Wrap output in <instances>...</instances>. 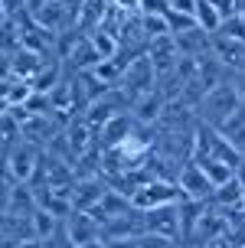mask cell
Listing matches in <instances>:
<instances>
[{
	"label": "cell",
	"instance_id": "obj_1",
	"mask_svg": "<svg viewBox=\"0 0 245 248\" xmlns=\"http://www.w3.org/2000/svg\"><path fill=\"white\" fill-rule=\"evenodd\" d=\"M242 108L245 105H242V95H239L235 82H222V85H216L212 92L203 95V101L196 105V114L209 127H222V124L229 121V118H235Z\"/></svg>",
	"mask_w": 245,
	"mask_h": 248
},
{
	"label": "cell",
	"instance_id": "obj_2",
	"mask_svg": "<svg viewBox=\"0 0 245 248\" xmlns=\"http://www.w3.org/2000/svg\"><path fill=\"white\" fill-rule=\"evenodd\" d=\"M3 163H7V176L13 183H33L43 167V157H39V147L36 140L23 137L20 144H13L7 154H3Z\"/></svg>",
	"mask_w": 245,
	"mask_h": 248
},
{
	"label": "cell",
	"instance_id": "obj_3",
	"mask_svg": "<svg viewBox=\"0 0 245 248\" xmlns=\"http://www.w3.org/2000/svg\"><path fill=\"white\" fill-rule=\"evenodd\" d=\"M134 209L147 212V209H160V206H173V202H183V193H180V186L173 183V180H157V176H150L144 186H137L134 196Z\"/></svg>",
	"mask_w": 245,
	"mask_h": 248
},
{
	"label": "cell",
	"instance_id": "obj_4",
	"mask_svg": "<svg viewBox=\"0 0 245 248\" xmlns=\"http://www.w3.org/2000/svg\"><path fill=\"white\" fill-rule=\"evenodd\" d=\"M177 186H180L183 199H193V202H212V196H216L212 180L206 176V170H203L196 160H186L183 167H180V173H177Z\"/></svg>",
	"mask_w": 245,
	"mask_h": 248
},
{
	"label": "cell",
	"instance_id": "obj_5",
	"mask_svg": "<svg viewBox=\"0 0 245 248\" xmlns=\"http://www.w3.org/2000/svg\"><path fill=\"white\" fill-rule=\"evenodd\" d=\"M141 222H144V232H157V235H167L177 242L183 235V206L173 202V206L147 209V212H141Z\"/></svg>",
	"mask_w": 245,
	"mask_h": 248
},
{
	"label": "cell",
	"instance_id": "obj_6",
	"mask_svg": "<svg viewBox=\"0 0 245 248\" xmlns=\"http://www.w3.org/2000/svg\"><path fill=\"white\" fill-rule=\"evenodd\" d=\"M65 232H69V242H72L75 248L101 245V225H98L88 212H75L72 219H65Z\"/></svg>",
	"mask_w": 245,
	"mask_h": 248
},
{
	"label": "cell",
	"instance_id": "obj_7",
	"mask_svg": "<svg viewBox=\"0 0 245 248\" xmlns=\"http://www.w3.org/2000/svg\"><path fill=\"white\" fill-rule=\"evenodd\" d=\"M65 13H69L65 0H43L36 10H33V20H36L39 30L56 33V30H62V26H65Z\"/></svg>",
	"mask_w": 245,
	"mask_h": 248
},
{
	"label": "cell",
	"instance_id": "obj_8",
	"mask_svg": "<svg viewBox=\"0 0 245 248\" xmlns=\"http://www.w3.org/2000/svg\"><path fill=\"white\" fill-rule=\"evenodd\" d=\"M95 134H98V131L85 121V114H82L79 121H69V124H65V144H72L75 154H85Z\"/></svg>",
	"mask_w": 245,
	"mask_h": 248
},
{
	"label": "cell",
	"instance_id": "obj_9",
	"mask_svg": "<svg viewBox=\"0 0 245 248\" xmlns=\"http://www.w3.org/2000/svg\"><path fill=\"white\" fill-rule=\"evenodd\" d=\"M242 199H245V189L239 183V176H235V180H229V183H222L216 189L212 206H219V209H242Z\"/></svg>",
	"mask_w": 245,
	"mask_h": 248
},
{
	"label": "cell",
	"instance_id": "obj_10",
	"mask_svg": "<svg viewBox=\"0 0 245 248\" xmlns=\"http://www.w3.org/2000/svg\"><path fill=\"white\" fill-rule=\"evenodd\" d=\"M196 23L203 26L206 33L216 36V33L222 30V23H226V16L216 10V3H212V0H199V7H196Z\"/></svg>",
	"mask_w": 245,
	"mask_h": 248
},
{
	"label": "cell",
	"instance_id": "obj_11",
	"mask_svg": "<svg viewBox=\"0 0 245 248\" xmlns=\"http://www.w3.org/2000/svg\"><path fill=\"white\" fill-rule=\"evenodd\" d=\"M219 131L226 134V140H229V144H232V147L245 157V108L235 114V118H229V121L219 127Z\"/></svg>",
	"mask_w": 245,
	"mask_h": 248
},
{
	"label": "cell",
	"instance_id": "obj_12",
	"mask_svg": "<svg viewBox=\"0 0 245 248\" xmlns=\"http://www.w3.org/2000/svg\"><path fill=\"white\" fill-rule=\"evenodd\" d=\"M203 170H206V176L212 180V186L219 189L222 183H229V180H235V167L232 163H226V160H196Z\"/></svg>",
	"mask_w": 245,
	"mask_h": 248
},
{
	"label": "cell",
	"instance_id": "obj_13",
	"mask_svg": "<svg viewBox=\"0 0 245 248\" xmlns=\"http://www.w3.org/2000/svg\"><path fill=\"white\" fill-rule=\"evenodd\" d=\"M108 3L114 13H121L124 20L128 16H144V0H108Z\"/></svg>",
	"mask_w": 245,
	"mask_h": 248
},
{
	"label": "cell",
	"instance_id": "obj_14",
	"mask_svg": "<svg viewBox=\"0 0 245 248\" xmlns=\"http://www.w3.org/2000/svg\"><path fill=\"white\" fill-rule=\"evenodd\" d=\"M141 248H177V242L167 235H157V232H144L141 235Z\"/></svg>",
	"mask_w": 245,
	"mask_h": 248
},
{
	"label": "cell",
	"instance_id": "obj_15",
	"mask_svg": "<svg viewBox=\"0 0 245 248\" xmlns=\"http://www.w3.org/2000/svg\"><path fill=\"white\" fill-rule=\"evenodd\" d=\"M196 7H199V0H170V10L183 13V16H196Z\"/></svg>",
	"mask_w": 245,
	"mask_h": 248
},
{
	"label": "cell",
	"instance_id": "obj_16",
	"mask_svg": "<svg viewBox=\"0 0 245 248\" xmlns=\"http://www.w3.org/2000/svg\"><path fill=\"white\" fill-rule=\"evenodd\" d=\"M108 248H141V235L134 238H111V242H105Z\"/></svg>",
	"mask_w": 245,
	"mask_h": 248
},
{
	"label": "cell",
	"instance_id": "obj_17",
	"mask_svg": "<svg viewBox=\"0 0 245 248\" xmlns=\"http://www.w3.org/2000/svg\"><path fill=\"white\" fill-rule=\"evenodd\" d=\"M235 176H239V183H242V189H245V160L239 163V170H235Z\"/></svg>",
	"mask_w": 245,
	"mask_h": 248
},
{
	"label": "cell",
	"instance_id": "obj_18",
	"mask_svg": "<svg viewBox=\"0 0 245 248\" xmlns=\"http://www.w3.org/2000/svg\"><path fill=\"white\" fill-rule=\"evenodd\" d=\"M95 248H108V245H105V242H101V245H95Z\"/></svg>",
	"mask_w": 245,
	"mask_h": 248
}]
</instances>
